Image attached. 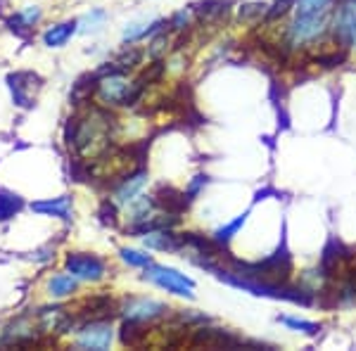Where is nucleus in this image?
<instances>
[{
  "label": "nucleus",
  "instance_id": "nucleus-14",
  "mask_svg": "<svg viewBox=\"0 0 356 351\" xmlns=\"http://www.w3.org/2000/svg\"><path fill=\"white\" fill-rule=\"evenodd\" d=\"M31 211H36V214H41V216H55V218L69 221V218H72V197L62 195V197H55V199H41V202L31 204Z\"/></svg>",
  "mask_w": 356,
  "mask_h": 351
},
{
  "label": "nucleus",
  "instance_id": "nucleus-1",
  "mask_svg": "<svg viewBox=\"0 0 356 351\" xmlns=\"http://www.w3.org/2000/svg\"><path fill=\"white\" fill-rule=\"evenodd\" d=\"M332 19V8L318 10V13H307V15H295L292 24L288 26V45L290 48H300V45H309L318 41L330 26Z\"/></svg>",
  "mask_w": 356,
  "mask_h": 351
},
{
  "label": "nucleus",
  "instance_id": "nucleus-26",
  "mask_svg": "<svg viewBox=\"0 0 356 351\" xmlns=\"http://www.w3.org/2000/svg\"><path fill=\"white\" fill-rule=\"evenodd\" d=\"M119 254H122V259H124L126 263H129V266L147 268L152 263V256L150 254H145V252H138V250H129V247L119 252Z\"/></svg>",
  "mask_w": 356,
  "mask_h": 351
},
{
  "label": "nucleus",
  "instance_id": "nucleus-25",
  "mask_svg": "<svg viewBox=\"0 0 356 351\" xmlns=\"http://www.w3.org/2000/svg\"><path fill=\"white\" fill-rule=\"evenodd\" d=\"M344 60H347V48H342V50H330V53H321V55H314V65H321V67H325V69L340 67Z\"/></svg>",
  "mask_w": 356,
  "mask_h": 351
},
{
  "label": "nucleus",
  "instance_id": "nucleus-23",
  "mask_svg": "<svg viewBox=\"0 0 356 351\" xmlns=\"http://www.w3.org/2000/svg\"><path fill=\"white\" fill-rule=\"evenodd\" d=\"M278 320L285 327H290V330L304 332V335H318V330H321L318 323H312V320H304V318H292V316H280Z\"/></svg>",
  "mask_w": 356,
  "mask_h": 351
},
{
  "label": "nucleus",
  "instance_id": "nucleus-27",
  "mask_svg": "<svg viewBox=\"0 0 356 351\" xmlns=\"http://www.w3.org/2000/svg\"><path fill=\"white\" fill-rule=\"evenodd\" d=\"M266 10H268V5H264V3H250L238 10V17H240V22H254L266 15Z\"/></svg>",
  "mask_w": 356,
  "mask_h": 351
},
{
  "label": "nucleus",
  "instance_id": "nucleus-21",
  "mask_svg": "<svg viewBox=\"0 0 356 351\" xmlns=\"http://www.w3.org/2000/svg\"><path fill=\"white\" fill-rule=\"evenodd\" d=\"M247 218H250V211H243V214L235 218V221L226 223V226H221L219 230H216V233H214V240H216V243H221V245H228V243H231V240L235 238V235L240 233V228H243L245 223H247Z\"/></svg>",
  "mask_w": 356,
  "mask_h": 351
},
{
  "label": "nucleus",
  "instance_id": "nucleus-31",
  "mask_svg": "<svg viewBox=\"0 0 356 351\" xmlns=\"http://www.w3.org/2000/svg\"><path fill=\"white\" fill-rule=\"evenodd\" d=\"M8 26H10V31L17 33V36H22V38H31V31H33V26H29L24 19H22L19 15H15V17H10L8 19Z\"/></svg>",
  "mask_w": 356,
  "mask_h": 351
},
{
  "label": "nucleus",
  "instance_id": "nucleus-22",
  "mask_svg": "<svg viewBox=\"0 0 356 351\" xmlns=\"http://www.w3.org/2000/svg\"><path fill=\"white\" fill-rule=\"evenodd\" d=\"M140 60H143V50L126 48L124 53H119V57L112 62V65H114V69H117V74H126V72H131V69H136L138 65H140Z\"/></svg>",
  "mask_w": 356,
  "mask_h": 351
},
{
  "label": "nucleus",
  "instance_id": "nucleus-13",
  "mask_svg": "<svg viewBox=\"0 0 356 351\" xmlns=\"http://www.w3.org/2000/svg\"><path fill=\"white\" fill-rule=\"evenodd\" d=\"M145 247L159 252H181L186 243H183V235H176L174 230H152L145 235Z\"/></svg>",
  "mask_w": 356,
  "mask_h": 351
},
{
  "label": "nucleus",
  "instance_id": "nucleus-4",
  "mask_svg": "<svg viewBox=\"0 0 356 351\" xmlns=\"http://www.w3.org/2000/svg\"><path fill=\"white\" fill-rule=\"evenodd\" d=\"M119 313L117 304L110 295H95V297H86L81 302V307L76 311L79 323H90V320H112Z\"/></svg>",
  "mask_w": 356,
  "mask_h": 351
},
{
  "label": "nucleus",
  "instance_id": "nucleus-33",
  "mask_svg": "<svg viewBox=\"0 0 356 351\" xmlns=\"http://www.w3.org/2000/svg\"><path fill=\"white\" fill-rule=\"evenodd\" d=\"M166 45H169V38H166V33H159V36L152 41V48L147 50V53H150L152 60H159V57L166 53Z\"/></svg>",
  "mask_w": 356,
  "mask_h": 351
},
{
  "label": "nucleus",
  "instance_id": "nucleus-34",
  "mask_svg": "<svg viewBox=\"0 0 356 351\" xmlns=\"http://www.w3.org/2000/svg\"><path fill=\"white\" fill-rule=\"evenodd\" d=\"M188 22H191V13H186V10H181V13H176L174 17H171L169 26L174 28V31H186Z\"/></svg>",
  "mask_w": 356,
  "mask_h": 351
},
{
  "label": "nucleus",
  "instance_id": "nucleus-37",
  "mask_svg": "<svg viewBox=\"0 0 356 351\" xmlns=\"http://www.w3.org/2000/svg\"><path fill=\"white\" fill-rule=\"evenodd\" d=\"M332 3H337V5H344V3H354V0H332Z\"/></svg>",
  "mask_w": 356,
  "mask_h": 351
},
{
  "label": "nucleus",
  "instance_id": "nucleus-16",
  "mask_svg": "<svg viewBox=\"0 0 356 351\" xmlns=\"http://www.w3.org/2000/svg\"><path fill=\"white\" fill-rule=\"evenodd\" d=\"M76 31H79V22H74V19L62 22V24L50 26L48 31L43 33V43L48 45V48H62Z\"/></svg>",
  "mask_w": 356,
  "mask_h": 351
},
{
  "label": "nucleus",
  "instance_id": "nucleus-8",
  "mask_svg": "<svg viewBox=\"0 0 356 351\" xmlns=\"http://www.w3.org/2000/svg\"><path fill=\"white\" fill-rule=\"evenodd\" d=\"M193 347H209V349H228V347H240V344H245L240 337L231 335V332L226 330H219V327H197V330L193 332L191 342Z\"/></svg>",
  "mask_w": 356,
  "mask_h": 351
},
{
  "label": "nucleus",
  "instance_id": "nucleus-11",
  "mask_svg": "<svg viewBox=\"0 0 356 351\" xmlns=\"http://www.w3.org/2000/svg\"><path fill=\"white\" fill-rule=\"evenodd\" d=\"M147 183V171L138 169V171H131L129 176H124L122 181L117 183V188H114V202L117 204H131L134 199L140 195V190L145 188Z\"/></svg>",
  "mask_w": 356,
  "mask_h": 351
},
{
  "label": "nucleus",
  "instance_id": "nucleus-12",
  "mask_svg": "<svg viewBox=\"0 0 356 351\" xmlns=\"http://www.w3.org/2000/svg\"><path fill=\"white\" fill-rule=\"evenodd\" d=\"M152 197H154L157 209L169 211V214H178V216H181L183 211L188 209V204H191V199L186 197V193H181V190H176L171 186H159Z\"/></svg>",
  "mask_w": 356,
  "mask_h": 351
},
{
  "label": "nucleus",
  "instance_id": "nucleus-24",
  "mask_svg": "<svg viewBox=\"0 0 356 351\" xmlns=\"http://www.w3.org/2000/svg\"><path fill=\"white\" fill-rule=\"evenodd\" d=\"M105 22H107V13H105V10H90V13L86 15L81 22H79V31H83V33L97 31V28H102Z\"/></svg>",
  "mask_w": 356,
  "mask_h": 351
},
{
  "label": "nucleus",
  "instance_id": "nucleus-36",
  "mask_svg": "<svg viewBox=\"0 0 356 351\" xmlns=\"http://www.w3.org/2000/svg\"><path fill=\"white\" fill-rule=\"evenodd\" d=\"M268 195H273V197H280V193L275 188H264V190H259V193L254 195V202H261V199H266Z\"/></svg>",
  "mask_w": 356,
  "mask_h": 351
},
{
  "label": "nucleus",
  "instance_id": "nucleus-2",
  "mask_svg": "<svg viewBox=\"0 0 356 351\" xmlns=\"http://www.w3.org/2000/svg\"><path fill=\"white\" fill-rule=\"evenodd\" d=\"M143 278L150 280V283L159 285L162 290L166 292H174L178 297H186V299H193V290H195V283L191 278H188L186 273H181V270L176 268H166V266H150L145 268V273H143Z\"/></svg>",
  "mask_w": 356,
  "mask_h": 351
},
{
  "label": "nucleus",
  "instance_id": "nucleus-7",
  "mask_svg": "<svg viewBox=\"0 0 356 351\" xmlns=\"http://www.w3.org/2000/svg\"><path fill=\"white\" fill-rule=\"evenodd\" d=\"M169 307L162 302H154V299H126L122 313L126 318L134 320H143V323H152V320H159L162 316H166Z\"/></svg>",
  "mask_w": 356,
  "mask_h": 351
},
{
  "label": "nucleus",
  "instance_id": "nucleus-3",
  "mask_svg": "<svg viewBox=\"0 0 356 351\" xmlns=\"http://www.w3.org/2000/svg\"><path fill=\"white\" fill-rule=\"evenodd\" d=\"M65 266L74 278L86 280V283H97L107 273V263L97 254H88V252H72V254H67Z\"/></svg>",
  "mask_w": 356,
  "mask_h": 351
},
{
  "label": "nucleus",
  "instance_id": "nucleus-32",
  "mask_svg": "<svg viewBox=\"0 0 356 351\" xmlns=\"http://www.w3.org/2000/svg\"><path fill=\"white\" fill-rule=\"evenodd\" d=\"M207 183H209V178H207V176H202V174L195 176V178H193V183H191V186H188V190H186V197L193 202V199L197 197L200 193H202V188L207 186Z\"/></svg>",
  "mask_w": 356,
  "mask_h": 351
},
{
  "label": "nucleus",
  "instance_id": "nucleus-28",
  "mask_svg": "<svg viewBox=\"0 0 356 351\" xmlns=\"http://www.w3.org/2000/svg\"><path fill=\"white\" fill-rule=\"evenodd\" d=\"M97 216H100V221L105 223V226L114 228L119 223V214H117V202H110V199H105V202L100 204V209H97Z\"/></svg>",
  "mask_w": 356,
  "mask_h": 351
},
{
  "label": "nucleus",
  "instance_id": "nucleus-18",
  "mask_svg": "<svg viewBox=\"0 0 356 351\" xmlns=\"http://www.w3.org/2000/svg\"><path fill=\"white\" fill-rule=\"evenodd\" d=\"M97 83H100V76L97 74H86V76L79 79L72 88V102L74 105H81V102L90 100V95H95Z\"/></svg>",
  "mask_w": 356,
  "mask_h": 351
},
{
  "label": "nucleus",
  "instance_id": "nucleus-29",
  "mask_svg": "<svg viewBox=\"0 0 356 351\" xmlns=\"http://www.w3.org/2000/svg\"><path fill=\"white\" fill-rule=\"evenodd\" d=\"M295 3L297 0H275V3L271 5V8L266 10V22H275V19H280L283 15H288L290 13V8H295Z\"/></svg>",
  "mask_w": 356,
  "mask_h": 351
},
{
  "label": "nucleus",
  "instance_id": "nucleus-9",
  "mask_svg": "<svg viewBox=\"0 0 356 351\" xmlns=\"http://www.w3.org/2000/svg\"><path fill=\"white\" fill-rule=\"evenodd\" d=\"M332 26H335V38L342 43V48H349L352 43H356V0L340 5Z\"/></svg>",
  "mask_w": 356,
  "mask_h": 351
},
{
  "label": "nucleus",
  "instance_id": "nucleus-6",
  "mask_svg": "<svg viewBox=\"0 0 356 351\" xmlns=\"http://www.w3.org/2000/svg\"><path fill=\"white\" fill-rule=\"evenodd\" d=\"M110 344H112L110 320H90V323H83V327L79 330V337H76L79 349L105 351V349H110Z\"/></svg>",
  "mask_w": 356,
  "mask_h": 351
},
{
  "label": "nucleus",
  "instance_id": "nucleus-20",
  "mask_svg": "<svg viewBox=\"0 0 356 351\" xmlns=\"http://www.w3.org/2000/svg\"><path fill=\"white\" fill-rule=\"evenodd\" d=\"M72 292H76V278H74V275L57 273L50 278V283H48L50 297H69Z\"/></svg>",
  "mask_w": 356,
  "mask_h": 351
},
{
  "label": "nucleus",
  "instance_id": "nucleus-35",
  "mask_svg": "<svg viewBox=\"0 0 356 351\" xmlns=\"http://www.w3.org/2000/svg\"><path fill=\"white\" fill-rule=\"evenodd\" d=\"M19 17L26 22L29 26H33V24H38V22H41V10H38L36 5H29L26 10H22Z\"/></svg>",
  "mask_w": 356,
  "mask_h": 351
},
{
  "label": "nucleus",
  "instance_id": "nucleus-5",
  "mask_svg": "<svg viewBox=\"0 0 356 351\" xmlns=\"http://www.w3.org/2000/svg\"><path fill=\"white\" fill-rule=\"evenodd\" d=\"M8 85L13 90V100L17 107L22 109H29L33 107V93L43 85L41 76L31 72H17V74H10L8 76Z\"/></svg>",
  "mask_w": 356,
  "mask_h": 351
},
{
  "label": "nucleus",
  "instance_id": "nucleus-17",
  "mask_svg": "<svg viewBox=\"0 0 356 351\" xmlns=\"http://www.w3.org/2000/svg\"><path fill=\"white\" fill-rule=\"evenodd\" d=\"M147 325L143 320H134V318H126V323L122 325V332H119V339L126 347H143L147 339Z\"/></svg>",
  "mask_w": 356,
  "mask_h": 351
},
{
  "label": "nucleus",
  "instance_id": "nucleus-10",
  "mask_svg": "<svg viewBox=\"0 0 356 351\" xmlns=\"http://www.w3.org/2000/svg\"><path fill=\"white\" fill-rule=\"evenodd\" d=\"M131 83H126L124 74H110V76L100 79V83H97V100L102 102V105H124V97H126V90H129Z\"/></svg>",
  "mask_w": 356,
  "mask_h": 351
},
{
  "label": "nucleus",
  "instance_id": "nucleus-30",
  "mask_svg": "<svg viewBox=\"0 0 356 351\" xmlns=\"http://www.w3.org/2000/svg\"><path fill=\"white\" fill-rule=\"evenodd\" d=\"M332 0H297L295 3V10L300 15H307V13H318V10H325L330 8Z\"/></svg>",
  "mask_w": 356,
  "mask_h": 351
},
{
  "label": "nucleus",
  "instance_id": "nucleus-19",
  "mask_svg": "<svg viewBox=\"0 0 356 351\" xmlns=\"http://www.w3.org/2000/svg\"><path fill=\"white\" fill-rule=\"evenodd\" d=\"M24 199L19 195L10 193V190H0V221H10L22 211Z\"/></svg>",
  "mask_w": 356,
  "mask_h": 351
},
{
  "label": "nucleus",
  "instance_id": "nucleus-15",
  "mask_svg": "<svg viewBox=\"0 0 356 351\" xmlns=\"http://www.w3.org/2000/svg\"><path fill=\"white\" fill-rule=\"evenodd\" d=\"M228 10H231V3H226V0H204V3L193 5V13L197 15L200 22H204V24H216V22H221L223 17L228 15Z\"/></svg>",
  "mask_w": 356,
  "mask_h": 351
}]
</instances>
